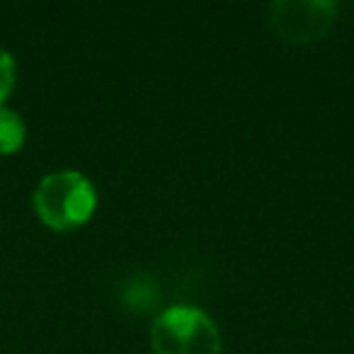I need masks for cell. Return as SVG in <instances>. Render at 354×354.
Returning a JSON list of instances; mask_svg holds the SVG:
<instances>
[{"label": "cell", "instance_id": "obj_1", "mask_svg": "<svg viewBox=\"0 0 354 354\" xmlns=\"http://www.w3.org/2000/svg\"><path fill=\"white\" fill-rule=\"evenodd\" d=\"M97 192L78 170H56L35 189V212L54 231H73L93 218Z\"/></svg>", "mask_w": 354, "mask_h": 354}, {"label": "cell", "instance_id": "obj_2", "mask_svg": "<svg viewBox=\"0 0 354 354\" xmlns=\"http://www.w3.org/2000/svg\"><path fill=\"white\" fill-rule=\"evenodd\" d=\"M156 354H221V333L197 306H170L153 323Z\"/></svg>", "mask_w": 354, "mask_h": 354}, {"label": "cell", "instance_id": "obj_3", "mask_svg": "<svg viewBox=\"0 0 354 354\" xmlns=\"http://www.w3.org/2000/svg\"><path fill=\"white\" fill-rule=\"evenodd\" d=\"M339 8L335 3L323 0H281L270 8L272 27L279 37L294 44H308V41L323 39L330 27L337 20Z\"/></svg>", "mask_w": 354, "mask_h": 354}, {"label": "cell", "instance_id": "obj_4", "mask_svg": "<svg viewBox=\"0 0 354 354\" xmlns=\"http://www.w3.org/2000/svg\"><path fill=\"white\" fill-rule=\"evenodd\" d=\"M27 141V124L20 112L0 107V156H12Z\"/></svg>", "mask_w": 354, "mask_h": 354}, {"label": "cell", "instance_id": "obj_5", "mask_svg": "<svg viewBox=\"0 0 354 354\" xmlns=\"http://www.w3.org/2000/svg\"><path fill=\"white\" fill-rule=\"evenodd\" d=\"M15 80H17L15 56L6 46H0V107H6V100L15 90Z\"/></svg>", "mask_w": 354, "mask_h": 354}]
</instances>
